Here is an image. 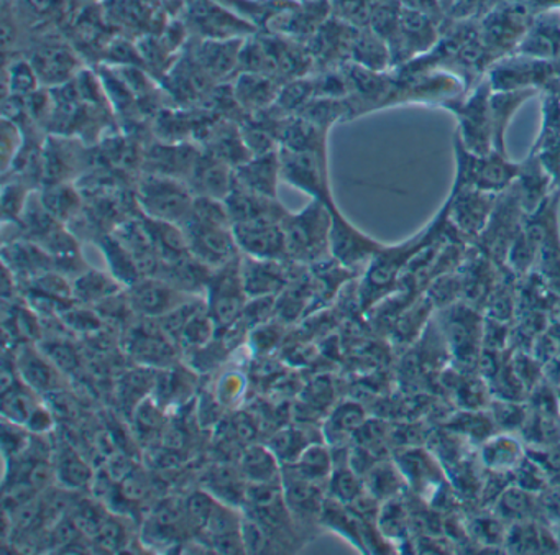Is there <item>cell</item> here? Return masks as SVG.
Masks as SVG:
<instances>
[{"instance_id":"6da1fadb","label":"cell","mask_w":560,"mask_h":555,"mask_svg":"<svg viewBox=\"0 0 560 555\" xmlns=\"http://www.w3.org/2000/svg\"><path fill=\"white\" fill-rule=\"evenodd\" d=\"M330 206L323 200L311 199L300 212H288L283 217L281 227L290 262L311 266L330 258Z\"/></svg>"},{"instance_id":"7a4b0ae2","label":"cell","mask_w":560,"mask_h":555,"mask_svg":"<svg viewBox=\"0 0 560 555\" xmlns=\"http://www.w3.org/2000/svg\"><path fill=\"white\" fill-rule=\"evenodd\" d=\"M136 199L149 219L182 226L191 213L196 194L182 177L145 173L137 184Z\"/></svg>"},{"instance_id":"3957f363","label":"cell","mask_w":560,"mask_h":555,"mask_svg":"<svg viewBox=\"0 0 560 555\" xmlns=\"http://www.w3.org/2000/svg\"><path fill=\"white\" fill-rule=\"evenodd\" d=\"M434 226L425 229L424 232L416 235L415 239L408 240L402 245L383 246L366 265L365 275L360 282V305L362 309L372 308L378 302L389 289L398 281L399 273L402 271L409 259L421 252L429 240L434 235Z\"/></svg>"},{"instance_id":"277c9868","label":"cell","mask_w":560,"mask_h":555,"mask_svg":"<svg viewBox=\"0 0 560 555\" xmlns=\"http://www.w3.org/2000/svg\"><path fill=\"white\" fill-rule=\"evenodd\" d=\"M455 158H457V187H474L485 193L498 194L516 183L521 174V163L508 160L506 153L491 151L477 154L468 151L457 137L454 140Z\"/></svg>"},{"instance_id":"5b68a950","label":"cell","mask_w":560,"mask_h":555,"mask_svg":"<svg viewBox=\"0 0 560 555\" xmlns=\"http://www.w3.org/2000/svg\"><path fill=\"white\" fill-rule=\"evenodd\" d=\"M491 92L493 89L487 79L465 101L447 104L458 120L455 137L471 153L487 154L494 151Z\"/></svg>"},{"instance_id":"8992f818","label":"cell","mask_w":560,"mask_h":555,"mask_svg":"<svg viewBox=\"0 0 560 555\" xmlns=\"http://www.w3.org/2000/svg\"><path fill=\"white\" fill-rule=\"evenodd\" d=\"M281 180L311 199L334 204L327 150L300 151L280 147Z\"/></svg>"},{"instance_id":"52a82bcc","label":"cell","mask_w":560,"mask_h":555,"mask_svg":"<svg viewBox=\"0 0 560 555\" xmlns=\"http://www.w3.org/2000/svg\"><path fill=\"white\" fill-rule=\"evenodd\" d=\"M241 259L242 255L221 268L212 269L209 278L206 304L218 328L232 327L244 315L248 296L242 281Z\"/></svg>"},{"instance_id":"ba28073f","label":"cell","mask_w":560,"mask_h":555,"mask_svg":"<svg viewBox=\"0 0 560 555\" xmlns=\"http://www.w3.org/2000/svg\"><path fill=\"white\" fill-rule=\"evenodd\" d=\"M529 7L504 2L494 7L480 25V42L491 51L516 49L533 22Z\"/></svg>"},{"instance_id":"9c48e42d","label":"cell","mask_w":560,"mask_h":555,"mask_svg":"<svg viewBox=\"0 0 560 555\" xmlns=\"http://www.w3.org/2000/svg\"><path fill=\"white\" fill-rule=\"evenodd\" d=\"M329 253L330 258L336 259L339 265L347 269L359 268L369 265L370 259L383 248V243L376 242L372 236L365 235L362 230L357 229L342 212L337 204L330 206Z\"/></svg>"},{"instance_id":"30bf717a","label":"cell","mask_w":560,"mask_h":555,"mask_svg":"<svg viewBox=\"0 0 560 555\" xmlns=\"http://www.w3.org/2000/svg\"><path fill=\"white\" fill-rule=\"evenodd\" d=\"M557 66L552 61L514 55L498 61L491 68L490 81L493 91H517V89H539L556 78Z\"/></svg>"},{"instance_id":"8fae6325","label":"cell","mask_w":560,"mask_h":555,"mask_svg":"<svg viewBox=\"0 0 560 555\" xmlns=\"http://www.w3.org/2000/svg\"><path fill=\"white\" fill-rule=\"evenodd\" d=\"M127 289L132 309L147 317H165L189 298V292L182 291L160 276H143Z\"/></svg>"},{"instance_id":"7c38bea8","label":"cell","mask_w":560,"mask_h":555,"mask_svg":"<svg viewBox=\"0 0 560 555\" xmlns=\"http://www.w3.org/2000/svg\"><path fill=\"white\" fill-rule=\"evenodd\" d=\"M290 259H258L242 255L241 271L248 299L280 296L294 278Z\"/></svg>"},{"instance_id":"4fadbf2b","label":"cell","mask_w":560,"mask_h":555,"mask_svg":"<svg viewBox=\"0 0 560 555\" xmlns=\"http://www.w3.org/2000/svg\"><path fill=\"white\" fill-rule=\"evenodd\" d=\"M235 242L242 255L258 259H288L287 239L281 222L235 223Z\"/></svg>"},{"instance_id":"5bb4252c","label":"cell","mask_w":560,"mask_h":555,"mask_svg":"<svg viewBox=\"0 0 560 555\" xmlns=\"http://www.w3.org/2000/svg\"><path fill=\"white\" fill-rule=\"evenodd\" d=\"M497 206V194L485 193L474 187L452 189L451 199L445 207L458 229L468 233L483 232L490 222L491 213Z\"/></svg>"},{"instance_id":"9a60e30c","label":"cell","mask_w":560,"mask_h":555,"mask_svg":"<svg viewBox=\"0 0 560 555\" xmlns=\"http://www.w3.org/2000/svg\"><path fill=\"white\" fill-rule=\"evenodd\" d=\"M514 53L542 61L560 58V9L536 13Z\"/></svg>"},{"instance_id":"2e32d148","label":"cell","mask_w":560,"mask_h":555,"mask_svg":"<svg viewBox=\"0 0 560 555\" xmlns=\"http://www.w3.org/2000/svg\"><path fill=\"white\" fill-rule=\"evenodd\" d=\"M224 204L229 217H231L232 226H235V223L260 222V220L281 222L288 213L278 197L252 193V190L235 186V184L231 194L225 197Z\"/></svg>"},{"instance_id":"e0dca14e","label":"cell","mask_w":560,"mask_h":555,"mask_svg":"<svg viewBox=\"0 0 560 555\" xmlns=\"http://www.w3.org/2000/svg\"><path fill=\"white\" fill-rule=\"evenodd\" d=\"M281 180L280 148L270 153L254 154L234 167L235 186L252 193L277 197L278 181Z\"/></svg>"},{"instance_id":"ac0fdd59","label":"cell","mask_w":560,"mask_h":555,"mask_svg":"<svg viewBox=\"0 0 560 555\" xmlns=\"http://www.w3.org/2000/svg\"><path fill=\"white\" fill-rule=\"evenodd\" d=\"M188 184L196 196L224 200L234 187V166L211 153L199 154L189 173Z\"/></svg>"},{"instance_id":"d6986e66","label":"cell","mask_w":560,"mask_h":555,"mask_svg":"<svg viewBox=\"0 0 560 555\" xmlns=\"http://www.w3.org/2000/svg\"><path fill=\"white\" fill-rule=\"evenodd\" d=\"M438 42V26L435 19L416 10L401 7L399 13L398 38L389 46L392 58L396 49L402 55H416L428 51Z\"/></svg>"},{"instance_id":"ffe728a7","label":"cell","mask_w":560,"mask_h":555,"mask_svg":"<svg viewBox=\"0 0 560 555\" xmlns=\"http://www.w3.org/2000/svg\"><path fill=\"white\" fill-rule=\"evenodd\" d=\"M280 88L277 79L257 72H241L235 81L234 97L242 108L258 114L273 107Z\"/></svg>"},{"instance_id":"44dd1931","label":"cell","mask_w":560,"mask_h":555,"mask_svg":"<svg viewBox=\"0 0 560 555\" xmlns=\"http://www.w3.org/2000/svg\"><path fill=\"white\" fill-rule=\"evenodd\" d=\"M242 46L241 39H208L196 51V62L209 78H225L238 68Z\"/></svg>"},{"instance_id":"7402d4cb","label":"cell","mask_w":560,"mask_h":555,"mask_svg":"<svg viewBox=\"0 0 560 555\" xmlns=\"http://www.w3.org/2000/svg\"><path fill=\"white\" fill-rule=\"evenodd\" d=\"M539 89H517V91H493L490 97L491 122H493L494 150L506 153L504 135L508 125L524 102L533 99Z\"/></svg>"},{"instance_id":"603a6c76","label":"cell","mask_w":560,"mask_h":555,"mask_svg":"<svg viewBox=\"0 0 560 555\" xmlns=\"http://www.w3.org/2000/svg\"><path fill=\"white\" fill-rule=\"evenodd\" d=\"M18 371L22 381L37 393H48V391L57 390L60 386L58 380V370L54 367V361L38 355L32 348L25 347L19 354Z\"/></svg>"},{"instance_id":"cb8c5ba5","label":"cell","mask_w":560,"mask_h":555,"mask_svg":"<svg viewBox=\"0 0 560 555\" xmlns=\"http://www.w3.org/2000/svg\"><path fill=\"white\" fill-rule=\"evenodd\" d=\"M350 56L355 65L370 69V71L382 72L392 61V49H389L388 43L382 36L376 35L373 30L359 28Z\"/></svg>"},{"instance_id":"d4e9b609","label":"cell","mask_w":560,"mask_h":555,"mask_svg":"<svg viewBox=\"0 0 560 555\" xmlns=\"http://www.w3.org/2000/svg\"><path fill=\"white\" fill-rule=\"evenodd\" d=\"M32 65H34L40 81L63 84L70 79L77 59L63 46H45V48L38 49Z\"/></svg>"},{"instance_id":"484cf974","label":"cell","mask_w":560,"mask_h":555,"mask_svg":"<svg viewBox=\"0 0 560 555\" xmlns=\"http://www.w3.org/2000/svg\"><path fill=\"white\" fill-rule=\"evenodd\" d=\"M100 246L104 252V256H106L107 263H109L110 275H113L120 285L129 288L133 282L143 278L132 253L127 250V246L124 245L116 235L101 236Z\"/></svg>"},{"instance_id":"4316f807","label":"cell","mask_w":560,"mask_h":555,"mask_svg":"<svg viewBox=\"0 0 560 555\" xmlns=\"http://www.w3.org/2000/svg\"><path fill=\"white\" fill-rule=\"evenodd\" d=\"M280 465L270 447L250 446L242 455L241 472L248 483L280 482Z\"/></svg>"},{"instance_id":"83f0119b","label":"cell","mask_w":560,"mask_h":555,"mask_svg":"<svg viewBox=\"0 0 560 555\" xmlns=\"http://www.w3.org/2000/svg\"><path fill=\"white\" fill-rule=\"evenodd\" d=\"M120 282L113 275L96 269L80 273L73 285V294L81 302H104L120 291Z\"/></svg>"},{"instance_id":"f1b7e54d","label":"cell","mask_w":560,"mask_h":555,"mask_svg":"<svg viewBox=\"0 0 560 555\" xmlns=\"http://www.w3.org/2000/svg\"><path fill=\"white\" fill-rule=\"evenodd\" d=\"M314 94H316L314 79L306 78V76L293 79V81L281 84L273 108L277 114L291 117V115L300 114L313 101Z\"/></svg>"},{"instance_id":"f546056e","label":"cell","mask_w":560,"mask_h":555,"mask_svg":"<svg viewBox=\"0 0 560 555\" xmlns=\"http://www.w3.org/2000/svg\"><path fill=\"white\" fill-rule=\"evenodd\" d=\"M42 204L54 219L70 220L77 216L81 206V197L74 187L67 183H54L42 193Z\"/></svg>"},{"instance_id":"4dcf8cb0","label":"cell","mask_w":560,"mask_h":555,"mask_svg":"<svg viewBox=\"0 0 560 555\" xmlns=\"http://www.w3.org/2000/svg\"><path fill=\"white\" fill-rule=\"evenodd\" d=\"M242 476L244 473L235 472L228 466L212 470V473H209V493L225 505H241L247 499L248 488L242 483Z\"/></svg>"},{"instance_id":"1f68e13d","label":"cell","mask_w":560,"mask_h":555,"mask_svg":"<svg viewBox=\"0 0 560 555\" xmlns=\"http://www.w3.org/2000/svg\"><path fill=\"white\" fill-rule=\"evenodd\" d=\"M37 407L35 391L27 384L25 386L14 384L11 390L2 393V413H4V420L9 423L27 426L28 419Z\"/></svg>"},{"instance_id":"d6a6232c","label":"cell","mask_w":560,"mask_h":555,"mask_svg":"<svg viewBox=\"0 0 560 555\" xmlns=\"http://www.w3.org/2000/svg\"><path fill=\"white\" fill-rule=\"evenodd\" d=\"M311 446L307 440L306 433L303 430L296 429V427H287V429L278 430L273 437H271L268 447L271 452L277 455L280 460L281 465L288 466L293 465L301 453Z\"/></svg>"},{"instance_id":"836d02e7","label":"cell","mask_w":560,"mask_h":555,"mask_svg":"<svg viewBox=\"0 0 560 555\" xmlns=\"http://www.w3.org/2000/svg\"><path fill=\"white\" fill-rule=\"evenodd\" d=\"M288 466L294 470L298 475L304 476V478L319 482V479L326 478L332 472V460H330V453L323 446L311 443L301 453L300 459L293 465Z\"/></svg>"},{"instance_id":"e575fe53","label":"cell","mask_w":560,"mask_h":555,"mask_svg":"<svg viewBox=\"0 0 560 555\" xmlns=\"http://www.w3.org/2000/svg\"><path fill=\"white\" fill-rule=\"evenodd\" d=\"M133 354L142 363L163 365L173 355V347L159 334H143L133 340Z\"/></svg>"},{"instance_id":"d590c367","label":"cell","mask_w":560,"mask_h":555,"mask_svg":"<svg viewBox=\"0 0 560 555\" xmlns=\"http://www.w3.org/2000/svg\"><path fill=\"white\" fill-rule=\"evenodd\" d=\"M57 472L58 478L68 488H81V486L88 485L91 479L90 466L73 450L63 452L60 462H58Z\"/></svg>"},{"instance_id":"8d00e7d4","label":"cell","mask_w":560,"mask_h":555,"mask_svg":"<svg viewBox=\"0 0 560 555\" xmlns=\"http://www.w3.org/2000/svg\"><path fill=\"white\" fill-rule=\"evenodd\" d=\"M9 84H11L12 95L15 97H24V95H32L38 91L37 71L34 65L27 61H18L12 65L11 72H9Z\"/></svg>"},{"instance_id":"74e56055","label":"cell","mask_w":560,"mask_h":555,"mask_svg":"<svg viewBox=\"0 0 560 555\" xmlns=\"http://www.w3.org/2000/svg\"><path fill=\"white\" fill-rule=\"evenodd\" d=\"M28 189H25L24 184L14 183L5 184L4 193H2V210H4V220L15 222L24 216L25 209L28 204Z\"/></svg>"},{"instance_id":"f35d334b","label":"cell","mask_w":560,"mask_h":555,"mask_svg":"<svg viewBox=\"0 0 560 555\" xmlns=\"http://www.w3.org/2000/svg\"><path fill=\"white\" fill-rule=\"evenodd\" d=\"M330 492L334 498L340 502L353 501L359 495L360 486L355 473L349 469H336L330 478Z\"/></svg>"},{"instance_id":"ab89813d","label":"cell","mask_w":560,"mask_h":555,"mask_svg":"<svg viewBox=\"0 0 560 555\" xmlns=\"http://www.w3.org/2000/svg\"><path fill=\"white\" fill-rule=\"evenodd\" d=\"M363 414L355 404H343L330 417L329 426L334 432L346 433L362 424Z\"/></svg>"},{"instance_id":"60d3db41","label":"cell","mask_w":560,"mask_h":555,"mask_svg":"<svg viewBox=\"0 0 560 555\" xmlns=\"http://www.w3.org/2000/svg\"><path fill=\"white\" fill-rule=\"evenodd\" d=\"M122 381V393H120V396H122L124 403L132 404V406L137 401H140V396H137V391L142 390L143 393H150L156 384V381H149V374L147 373H130Z\"/></svg>"},{"instance_id":"b9f144b4","label":"cell","mask_w":560,"mask_h":555,"mask_svg":"<svg viewBox=\"0 0 560 555\" xmlns=\"http://www.w3.org/2000/svg\"><path fill=\"white\" fill-rule=\"evenodd\" d=\"M48 357L54 361L57 367H60L61 370H73L74 365H77V357H74V351L71 350V347L68 345H55L50 351H48Z\"/></svg>"}]
</instances>
